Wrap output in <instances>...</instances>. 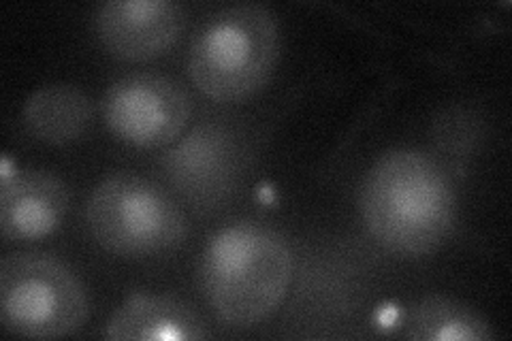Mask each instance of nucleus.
<instances>
[{
    "instance_id": "nucleus-1",
    "label": "nucleus",
    "mask_w": 512,
    "mask_h": 341,
    "mask_svg": "<svg viewBox=\"0 0 512 341\" xmlns=\"http://www.w3.org/2000/svg\"><path fill=\"white\" fill-rule=\"evenodd\" d=\"M367 229L384 248L421 256L434 252L455 224V192L427 154L395 150L367 173L361 192Z\"/></svg>"
},
{
    "instance_id": "nucleus-2",
    "label": "nucleus",
    "mask_w": 512,
    "mask_h": 341,
    "mask_svg": "<svg viewBox=\"0 0 512 341\" xmlns=\"http://www.w3.org/2000/svg\"><path fill=\"white\" fill-rule=\"evenodd\" d=\"M291 271V250L278 233L239 224L212 239L199 275L218 318L235 327H250L276 310Z\"/></svg>"
},
{
    "instance_id": "nucleus-3",
    "label": "nucleus",
    "mask_w": 512,
    "mask_h": 341,
    "mask_svg": "<svg viewBox=\"0 0 512 341\" xmlns=\"http://www.w3.org/2000/svg\"><path fill=\"white\" fill-rule=\"evenodd\" d=\"M278 56V24L263 5H239L216 15L192 43L188 71L199 90L218 101L259 90Z\"/></svg>"
},
{
    "instance_id": "nucleus-4",
    "label": "nucleus",
    "mask_w": 512,
    "mask_h": 341,
    "mask_svg": "<svg viewBox=\"0 0 512 341\" xmlns=\"http://www.w3.org/2000/svg\"><path fill=\"white\" fill-rule=\"evenodd\" d=\"M0 316L5 329L15 335L62 337L86 320L88 297L56 258L11 254L0 265Z\"/></svg>"
},
{
    "instance_id": "nucleus-5",
    "label": "nucleus",
    "mask_w": 512,
    "mask_h": 341,
    "mask_svg": "<svg viewBox=\"0 0 512 341\" xmlns=\"http://www.w3.org/2000/svg\"><path fill=\"white\" fill-rule=\"evenodd\" d=\"M94 239L116 254H152L175 248L186 235L180 207L143 177L111 175L94 188L88 203Z\"/></svg>"
},
{
    "instance_id": "nucleus-6",
    "label": "nucleus",
    "mask_w": 512,
    "mask_h": 341,
    "mask_svg": "<svg viewBox=\"0 0 512 341\" xmlns=\"http://www.w3.org/2000/svg\"><path fill=\"white\" fill-rule=\"evenodd\" d=\"M190 99L169 77L139 73L116 81L105 96V118L118 137L135 145H163L178 137Z\"/></svg>"
},
{
    "instance_id": "nucleus-7",
    "label": "nucleus",
    "mask_w": 512,
    "mask_h": 341,
    "mask_svg": "<svg viewBox=\"0 0 512 341\" xmlns=\"http://www.w3.org/2000/svg\"><path fill=\"white\" fill-rule=\"evenodd\" d=\"M94 24L111 54L146 60L180 37L184 13L171 0H109L96 11Z\"/></svg>"
},
{
    "instance_id": "nucleus-8",
    "label": "nucleus",
    "mask_w": 512,
    "mask_h": 341,
    "mask_svg": "<svg viewBox=\"0 0 512 341\" xmlns=\"http://www.w3.org/2000/svg\"><path fill=\"white\" fill-rule=\"evenodd\" d=\"M69 207V190L45 171H5L0 190V229L7 241L50 235Z\"/></svg>"
},
{
    "instance_id": "nucleus-9",
    "label": "nucleus",
    "mask_w": 512,
    "mask_h": 341,
    "mask_svg": "<svg viewBox=\"0 0 512 341\" xmlns=\"http://www.w3.org/2000/svg\"><path fill=\"white\" fill-rule=\"evenodd\" d=\"M173 184L186 197L210 201L227 190L237 171V148L218 126H201L165 158Z\"/></svg>"
},
{
    "instance_id": "nucleus-10",
    "label": "nucleus",
    "mask_w": 512,
    "mask_h": 341,
    "mask_svg": "<svg viewBox=\"0 0 512 341\" xmlns=\"http://www.w3.org/2000/svg\"><path fill=\"white\" fill-rule=\"evenodd\" d=\"M105 335L107 339L184 341L205 339L210 331L203 318L184 301L163 295H139L128 299L111 316Z\"/></svg>"
},
{
    "instance_id": "nucleus-11",
    "label": "nucleus",
    "mask_w": 512,
    "mask_h": 341,
    "mask_svg": "<svg viewBox=\"0 0 512 341\" xmlns=\"http://www.w3.org/2000/svg\"><path fill=\"white\" fill-rule=\"evenodd\" d=\"M92 120L88 96L69 84L37 90L24 109L28 131L47 143H67L84 135Z\"/></svg>"
},
{
    "instance_id": "nucleus-12",
    "label": "nucleus",
    "mask_w": 512,
    "mask_h": 341,
    "mask_svg": "<svg viewBox=\"0 0 512 341\" xmlns=\"http://www.w3.org/2000/svg\"><path fill=\"white\" fill-rule=\"evenodd\" d=\"M406 335L425 341H483L493 337L483 316L448 297H427L416 303Z\"/></svg>"
},
{
    "instance_id": "nucleus-13",
    "label": "nucleus",
    "mask_w": 512,
    "mask_h": 341,
    "mask_svg": "<svg viewBox=\"0 0 512 341\" xmlns=\"http://www.w3.org/2000/svg\"><path fill=\"white\" fill-rule=\"evenodd\" d=\"M440 124H442V131H440L438 139L442 145H446V148H455L457 152L459 150L466 152L474 143L476 131L472 128L470 118L463 111H457L455 118L446 116V122H440Z\"/></svg>"
}]
</instances>
